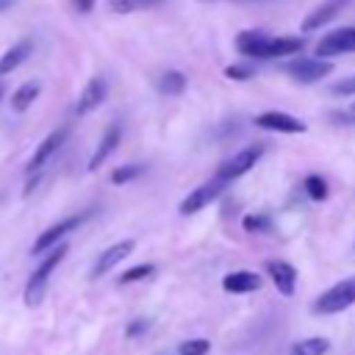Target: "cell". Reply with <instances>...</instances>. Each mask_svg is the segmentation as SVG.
<instances>
[{
	"instance_id": "cell-22",
	"label": "cell",
	"mask_w": 355,
	"mask_h": 355,
	"mask_svg": "<svg viewBox=\"0 0 355 355\" xmlns=\"http://www.w3.org/2000/svg\"><path fill=\"white\" fill-rule=\"evenodd\" d=\"M183 89H186V75L180 69H166L161 75V92L164 94L175 97V94H183Z\"/></svg>"
},
{
	"instance_id": "cell-26",
	"label": "cell",
	"mask_w": 355,
	"mask_h": 355,
	"mask_svg": "<svg viewBox=\"0 0 355 355\" xmlns=\"http://www.w3.org/2000/svg\"><path fill=\"white\" fill-rule=\"evenodd\" d=\"M241 225H244L247 233H266L272 227V219L266 214H250V216H244Z\"/></svg>"
},
{
	"instance_id": "cell-11",
	"label": "cell",
	"mask_w": 355,
	"mask_h": 355,
	"mask_svg": "<svg viewBox=\"0 0 355 355\" xmlns=\"http://www.w3.org/2000/svg\"><path fill=\"white\" fill-rule=\"evenodd\" d=\"M67 133H69V128L64 125V128H58V130H53V133H47L44 139H42V144L33 150V155H31V161H28V169L31 172H39L55 153H58V147L64 144V139H67Z\"/></svg>"
},
{
	"instance_id": "cell-27",
	"label": "cell",
	"mask_w": 355,
	"mask_h": 355,
	"mask_svg": "<svg viewBox=\"0 0 355 355\" xmlns=\"http://www.w3.org/2000/svg\"><path fill=\"white\" fill-rule=\"evenodd\" d=\"M208 338H189L178 347V355H205L208 352Z\"/></svg>"
},
{
	"instance_id": "cell-4",
	"label": "cell",
	"mask_w": 355,
	"mask_h": 355,
	"mask_svg": "<svg viewBox=\"0 0 355 355\" xmlns=\"http://www.w3.org/2000/svg\"><path fill=\"white\" fill-rule=\"evenodd\" d=\"M261 155H263V147H261V144H255V147H244V150H239L236 155H230L227 161H222V166L216 169V178L225 180V183H230V180L247 175V172L261 161Z\"/></svg>"
},
{
	"instance_id": "cell-17",
	"label": "cell",
	"mask_w": 355,
	"mask_h": 355,
	"mask_svg": "<svg viewBox=\"0 0 355 355\" xmlns=\"http://www.w3.org/2000/svg\"><path fill=\"white\" fill-rule=\"evenodd\" d=\"M31 53H33V42H31V39H19L14 47H8V50L0 55V75L14 72Z\"/></svg>"
},
{
	"instance_id": "cell-10",
	"label": "cell",
	"mask_w": 355,
	"mask_h": 355,
	"mask_svg": "<svg viewBox=\"0 0 355 355\" xmlns=\"http://www.w3.org/2000/svg\"><path fill=\"white\" fill-rule=\"evenodd\" d=\"M133 247H136V241H133V239H122V241L111 244L108 250H103V252H100V258H97V261H94V266H92V277L108 275L116 263H122V258H128V255L133 252Z\"/></svg>"
},
{
	"instance_id": "cell-8",
	"label": "cell",
	"mask_w": 355,
	"mask_h": 355,
	"mask_svg": "<svg viewBox=\"0 0 355 355\" xmlns=\"http://www.w3.org/2000/svg\"><path fill=\"white\" fill-rule=\"evenodd\" d=\"M255 128L261 130H272V133H305L308 125L286 111H263L255 116Z\"/></svg>"
},
{
	"instance_id": "cell-9",
	"label": "cell",
	"mask_w": 355,
	"mask_h": 355,
	"mask_svg": "<svg viewBox=\"0 0 355 355\" xmlns=\"http://www.w3.org/2000/svg\"><path fill=\"white\" fill-rule=\"evenodd\" d=\"M105 97H108V80H105L103 75H97V78H92V80L83 86V92H80V97H78V103H75V114H78V116L92 114L94 108H100V105L105 103Z\"/></svg>"
},
{
	"instance_id": "cell-34",
	"label": "cell",
	"mask_w": 355,
	"mask_h": 355,
	"mask_svg": "<svg viewBox=\"0 0 355 355\" xmlns=\"http://www.w3.org/2000/svg\"><path fill=\"white\" fill-rule=\"evenodd\" d=\"M3 94H6V86H3V80H0V100H3Z\"/></svg>"
},
{
	"instance_id": "cell-30",
	"label": "cell",
	"mask_w": 355,
	"mask_h": 355,
	"mask_svg": "<svg viewBox=\"0 0 355 355\" xmlns=\"http://www.w3.org/2000/svg\"><path fill=\"white\" fill-rule=\"evenodd\" d=\"M147 327H150V322H147V319H133V322L125 327V336H128V338H136V336L147 333Z\"/></svg>"
},
{
	"instance_id": "cell-6",
	"label": "cell",
	"mask_w": 355,
	"mask_h": 355,
	"mask_svg": "<svg viewBox=\"0 0 355 355\" xmlns=\"http://www.w3.org/2000/svg\"><path fill=\"white\" fill-rule=\"evenodd\" d=\"M86 219H89V211H86V214H78V216H67V219H61V222L50 225L44 233H39V239H36V241H33V247H31V252H33V255H42V252L53 250L55 244H61V239H64L67 233L78 230Z\"/></svg>"
},
{
	"instance_id": "cell-5",
	"label": "cell",
	"mask_w": 355,
	"mask_h": 355,
	"mask_svg": "<svg viewBox=\"0 0 355 355\" xmlns=\"http://www.w3.org/2000/svg\"><path fill=\"white\" fill-rule=\"evenodd\" d=\"M313 53L319 58H333V55H344V53H355V25H347V28H336L330 33H324Z\"/></svg>"
},
{
	"instance_id": "cell-2",
	"label": "cell",
	"mask_w": 355,
	"mask_h": 355,
	"mask_svg": "<svg viewBox=\"0 0 355 355\" xmlns=\"http://www.w3.org/2000/svg\"><path fill=\"white\" fill-rule=\"evenodd\" d=\"M349 305H355V275L344 277L336 286H330L327 291H322L316 297V302H313V313L327 316V313H338V311H344Z\"/></svg>"
},
{
	"instance_id": "cell-23",
	"label": "cell",
	"mask_w": 355,
	"mask_h": 355,
	"mask_svg": "<svg viewBox=\"0 0 355 355\" xmlns=\"http://www.w3.org/2000/svg\"><path fill=\"white\" fill-rule=\"evenodd\" d=\"M153 272H155V266H153V263H136V266L125 269V272L116 277V283H119V286H130V283H139V280L150 277Z\"/></svg>"
},
{
	"instance_id": "cell-33",
	"label": "cell",
	"mask_w": 355,
	"mask_h": 355,
	"mask_svg": "<svg viewBox=\"0 0 355 355\" xmlns=\"http://www.w3.org/2000/svg\"><path fill=\"white\" fill-rule=\"evenodd\" d=\"M11 3H14V0H0V11H6V8H11Z\"/></svg>"
},
{
	"instance_id": "cell-14",
	"label": "cell",
	"mask_w": 355,
	"mask_h": 355,
	"mask_svg": "<svg viewBox=\"0 0 355 355\" xmlns=\"http://www.w3.org/2000/svg\"><path fill=\"white\" fill-rule=\"evenodd\" d=\"M302 39L300 36H269L263 50H261V61H269V58H283V55H294L302 50Z\"/></svg>"
},
{
	"instance_id": "cell-24",
	"label": "cell",
	"mask_w": 355,
	"mask_h": 355,
	"mask_svg": "<svg viewBox=\"0 0 355 355\" xmlns=\"http://www.w3.org/2000/svg\"><path fill=\"white\" fill-rule=\"evenodd\" d=\"M302 189H305V194H308L311 200H324V197H327V180H324L322 175H316V172L302 180Z\"/></svg>"
},
{
	"instance_id": "cell-1",
	"label": "cell",
	"mask_w": 355,
	"mask_h": 355,
	"mask_svg": "<svg viewBox=\"0 0 355 355\" xmlns=\"http://www.w3.org/2000/svg\"><path fill=\"white\" fill-rule=\"evenodd\" d=\"M64 255H67V244H55L53 250H47V255L42 258V263L33 269V275L25 283V305L28 308H33V305L42 302V294H44V288H47L55 266L64 261Z\"/></svg>"
},
{
	"instance_id": "cell-25",
	"label": "cell",
	"mask_w": 355,
	"mask_h": 355,
	"mask_svg": "<svg viewBox=\"0 0 355 355\" xmlns=\"http://www.w3.org/2000/svg\"><path fill=\"white\" fill-rule=\"evenodd\" d=\"M144 172V164H125V166H116L114 172H111V183H130V180H136L139 175Z\"/></svg>"
},
{
	"instance_id": "cell-28",
	"label": "cell",
	"mask_w": 355,
	"mask_h": 355,
	"mask_svg": "<svg viewBox=\"0 0 355 355\" xmlns=\"http://www.w3.org/2000/svg\"><path fill=\"white\" fill-rule=\"evenodd\" d=\"M225 75H227L230 80H250L255 72H252L250 64H230V67L225 69Z\"/></svg>"
},
{
	"instance_id": "cell-35",
	"label": "cell",
	"mask_w": 355,
	"mask_h": 355,
	"mask_svg": "<svg viewBox=\"0 0 355 355\" xmlns=\"http://www.w3.org/2000/svg\"><path fill=\"white\" fill-rule=\"evenodd\" d=\"M352 108H355V105H352Z\"/></svg>"
},
{
	"instance_id": "cell-3",
	"label": "cell",
	"mask_w": 355,
	"mask_h": 355,
	"mask_svg": "<svg viewBox=\"0 0 355 355\" xmlns=\"http://www.w3.org/2000/svg\"><path fill=\"white\" fill-rule=\"evenodd\" d=\"M283 72L291 75L297 83H316L322 78H327L333 72V64L327 58H308V55H297L291 61L283 64Z\"/></svg>"
},
{
	"instance_id": "cell-32",
	"label": "cell",
	"mask_w": 355,
	"mask_h": 355,
	"mask_svg": "<svg viewBox=\"0 0 355 355\" xmlns=\"http://www.w3.org/2000/svg\"><path fill=\"white\" fill-rule=\"evenodd\" d=\"M333 119H338V125H355V108L349 111V114H333Z\"/></svg>"
},
{
	"instance_id": "cell-19",
	"label": "cell",
	"mask_w": 355,
	"mask_h": 355,
	"mask_svg": "<svg viewBox=\"0 0 355 355\" xmlns=\"http://www.w3.org/2000/svg\"><path fill=\"white\" fill-rule=\"evenodd\" d=\"M39 92H42V83H39V80H25V83L11 94V111H17V114L28 111V108L33 105V100L39 97Z\"/></svg>"
},
{
	"instance_id": "cell-21",
	"label": "cell",
	"mask_w": 355,
	"mask_h": 355,
	"mask_svg": "<svg viewBox=\"0 0 355 355\" xmlns=\"http://www.w3.org/2000/svg\"><path fill=\"white\" fill-rule=\"evenodd\" d=\"M327 349H330V341L313 336V338H302V341H297V344L291 347V355H324Z\"/></svg>"
},
{
	"instance_id": "cell-12",
	"label": "cell",
	"mask_w": 355,
	"mask_h": 355,
	"mask_svg": "<svg viewBox=\"0 0 355 355\" xmlns=\"http://www.w3.org/2000/svg\"><path fill=\"white\" fill-rule=\"evenodd\" d=\"M119 141H122V128H119V122H111V125H108V130L103 133L100 144L94 147L92 158H89V172H97V169H100V164H105V158L119 147Z\"/></svg>"
},
{
	"instance_id": "cell-18",
	"label": "cell",
	"mask_w": 355,
	"mask_h": 355,
	"mask_svg": "<svg viewBox=\"0 0 355 355\" xmlns=\"http://www.w3.org/2000/svg\"><path fill=\"white\" fill-rule=\"evenodd\" d=\"M266 33L263 31H241L239 36H236V50L241 53V55H247V58H261V50H263V44H266Z\"/></svg>"
},
{
	"instance_id": "cell-29",
	"label": "cell",
	"mask_w": 355,
	"mask_h": 355,
	"mask_svg": "<svg viewBox=\"0 0 355 355\" xmlns=\"http://www.w3.org/2000/svg\"><path fill=\"white\" fill-rule=\"evenodd\" d=\"M333 94H338V97H352L355 94V75H349V78H344V80H338V83H333V89H330Z\"/></svg>"
},
{
	"instance_id": "cell-15",
	"label": "cell",
	"mask_w": 355,
	"mask_h": 355,
	"mask_svg": "<svg viewBox=\"0 0 355 355\" xmlns=\"http://www.w3.org/2000/svg\"><path fill=\"white\" fill-rule=\"evenodd\" d=\"M222 288L227 294H250V291L261 288V277L250 269H236V272H227L222 277Z\"/></svg>"
},
{
	"instance_id": "cell-31",
	"label": "cell",
	"mask_w": 355,
	"mask_h": 355,
	"mask_svg": "<svg viewBox=\"0 0 355 355\" xmlns=\"http://www.w3.org/2000/svg\"><path fill=\"white\" fill-rule=\"evenodd\" d=\"M78 14H92L94 11V0H72Z\"/></svg>"
},
{
	"instance_id": "cell-20",
	"label": "cell",
	"mask_w": 355,
	"mask_h": 355,
	"mask_svg": "<svg viewBox=\"0 0 355 355\" xmlns=\"http://www.w3.org/2000/svg\"><path fill=\"white\" fill-rule=\"evenodd\" d=\"M164 0H108V11L114 14H133V11H147L161 6Z\"/></svg>"
},
{
	"instance_id": "cell-7",
	"label": "cell",
	"mask_w": 355,
	"mask_h": 355,
	"mask_svg": "<svg viewBox=\"0 0 355 355\" xmlns=\"http://www.w3.org/2000/svg\"><path fill=\"white\" fill-rule=\"evenodd\" d=\"M225 180H219V178H214V180H208V183H202V186H197V189H191L183 200H180V214L183 216H189V214H197V211H202L205 205H211L222 191H225Z\"/></svg>"
},
{
	"instance_id": "cell-16",
	"label": "cell",
	"mask_w": 355,
	"mask_h": 355,
	"mask_svg": "<svg viewBox=\"0 0 355 355\" xmlns=\"http://www.w3.org/2000/svg\"><path fill=\"white\" fill-rule=\"evenodd\" d=\"M344 3H347V0H324L322 6H316L313 11H308V17L302 19V31H305V33L319 31L322 25H327V22L344 8Z\"/></svg>"
},
{
	"instance_id": "cell-13",
	"label": "cell",
	"mask_w": 355,
	"mask_h": 355,
	"mask_svg": "<svg viewBox=\"0 0 355 355\" xmlns=\"http://www.w3.org/2000/svg\"><path fill=\"white\" fill-rule=\"evenodd\" d=\"M266 272H269L275 288L283 297H291L294 294V288H297V269L291 263H286V261H269L266 263Z\"/></svg>"
}]
</instances>
